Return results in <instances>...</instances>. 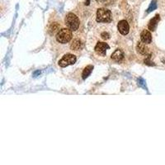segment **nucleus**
I'll use <instances>...</instances> for the list:
<instances>
[{
  "mask_svg": "<svg viewBox=\"0 0 165 165\" xmlns=\"http://www.w3.org/2000/svg\"><path fill=\"white\" fill-rule=\"evenodd\" d=\"M65 23L68 27V28H69L71 31H74L79 29V25H80V21H79V17H77L75 14L73 13H69L65 16Z\"/></svg>",
  "mask_w": 165,
  "mask_h": 165,
  "instance_id": "nucleus-1",
  "label": "nucleus"
},
{
  "mask_svg": "<svg viewBox=\"0 0 165 165\" xmlns=\"http://www.w3.org/2000/svg\"><path fill=\"white\" fill-rule=\"evenodd\" d=\"M72 37V31L69 28H62L56 34V41L61 44H66L69 42Z\"/></svg>",
  "mask_w": 165,
  "mask_h": 165,
  "instance_id": "nucleus-2",
  "label": "nucleus"
},
{
  "mask_svg": "<svg viewBox=\"0 0 165 165\" xmlns=\"http://www.w3.org/2000/svg\"><path fill=\"white\" fill-rule=\"evenodd\" d=\"M111 21V12L107 8H98L97 11V22H109Z\"/></svg>",
  "mask_w": 165,
  "mask_h": 165,
  "instance_id": "nucleus-3",
  "label": "nucleus"
},
{
  "mask_svg": "<svg viewBox=\"0 0 165 165\" xmlns=\"http://www.w3.org/2000/svg\"><path fill=\"white\" fill-rule=\"evenodd\" d=\"M77 60V58L74 55L72 54H66L61 58V59L59 61V65L62 67V68H65L67 66L74 65Z\"/></svg>",
  "mask_w": 165,
  "mask_h": 165,
  "instance_id": "nucleus-4",
  "label": "nucleus"
},
{
  "mask_svg": "<svg viewBox=\"0 0 165 165\" xmlns=\"http://www.w3.org/2000/svg\"><path fill=\"white\" fill-rule=\"evenodd\" d=\"M117 28L118 31L121 35H127L129 33V30H130V27L128 22L126 20H121L118 22L117 25Z\"/></svg>",
  "mask_w": 165,
  "mask_h": 165,
  "instance_id": "nucleus-5",
  "label": "nucleus"
},
{
  "mask_svg": "<svg viewBox=\"0 0 165 165\" xmlns=\"http://www.w3.org/2000/svg\"><path fill=\"white\" fill-rule=\"evenodd\" d=\"M109 48H110V46L107 45V43H105V42H97L94 50H95V51L98 55H104L106 54L107 50H108Z\"/></svg>",
  "mask_w": 165,
  "mask_h": 165,
  "instance_id": "nucleus-6",
  "label": "nucleus"
},
{
  "mask_svg": "<svg viewBox=\"0 0 165 165\" xmlns=\"http://www.w3.org/2000/svg\"><path fill=\"white\" fill-rule=\"evenodd\" d=\"M140 40L145 44H150L152 42V35L148 30H143L140 34Z\"/></svg>",
  "mask_w": 165,
  "mask_h": 165,
  "instance_id": "nucleus-7",
  "label": "nucleus"
},
{
  "mask_svg": "<svg viewBox=\"0 0 165 165\" xmlns=\"http://www.w3.org/2000/svg\"><path fill=\"white\" fill-rule=\"evenodd\" d=\"M159 21H160V16H159L158 14L155 15V17H154V18H152L151 20L149 21V24H148L149 29L152 31H155V29H156V28H157V26H158V23Z\"/></svg>",
  "mask_w": 165,
  "mask_h": 165,
  "instance_id": "nucleus-8",
  "label": "nucleus"
},
{
  "mask_svg": "<svg viewBox=\"0 0 165 165\" xmlns=\"http://www.w3.org/2000/svg\"><path fill=\"white\" fill-rule=\"evenodd\" d=\"M111 59H113L115 61H120L124 59V53L123 51L120 50V49H117L115 51L112 53V55L111 56Z\"/></svg>",
  "mask_w": 165,
  "mask_h": 165,
  "instance_id": "nucleus-9",
  "label": "nucleus"
},
{
  "mask_svg": "<svg viewBox=\"0 0 165 165\" xmlns=\"http://www.w3.org/2000/svg\"><path fill=\"white\" fill-rule=\"evenodd\" d=\"M137 51L143 55H146L149 54V48L145 45V43L143 41L139 42L137 45Z\"/></svg>",
  "mask_w": 165,
  "mask_h": 165,
  "instance_id": "nucleus-10",
  "label": "nucleus"
},
{
  "mask_svg": "<svg viewBox=\"0 0 165 165\" xmlns=\"http://www.w3.org/2000/svg\"><path fill=\"white\" fill-rule=\"evenodd\" d=\"M70 48L72 51H79L82 48V42L79 39H75L71 44Z\"/></svg>",
  "mask_w": 165,
  "mask_h": 165,
  "instance_id": "nucleus-11",
  "label": "nucleus"
},
{
  "mask_svg": "<svg viewBox=\"0 0 165 165\" xmlns=\"http://www.w3.org/2000/svg\"><path fill=\"white\" fill-rule=\"evenodd\" d=\"M93 65L86 66V68L83 69V71H82V79H86L91 74V73L93 72Z\"/></svg>",
  "mask_w": 165,
  "mask_h": 165,
  "instance_id": "nucleus-12",
  "label": "nucleus"
},
{
  "mask_svg": "<svg viewBox=\"0 0 165 165\" xmlns=\"http://www.w3.org/2000/svg\"><path fill=\"white\" fill-rule=\"evenodd\" d=\"M156 7H157V5H156V4H155V1H153V2L151 3V4H150L149 7L148 13H150L151 11L155 10Z\"/></svg>",
  "mask_w": 165,
  "mask_h": 165,
  "instance_id": "nucleus-13",
  "label": "nucleus"
},
{
  "mask_svg": "<svg viewBox=\"0 0 165 165\" xmlns=\"http://www.w3.org/2000/svg\"><path fill=\"white\" fill-rule=\"evenodd\" d=\"M101 37L103 38V40H108V39L110 38V34H109L108 32L104 31V32H103V33L101 34Z\"/></svg>",
  "mask_w": 165,
  "mask_h": 165,
  "instance_id": "nucleus-14",
  "label": "nucleus"
},
{
  "mask_svg": "<svg viewBox=\"0 0 165 165\" xmlns=\"http://www.w3.org/2000/svg\"><path fill=\"white\" fill-rule=\"evenodd\" d=\"M149 59H150V57L149 56L148 58H147L146 59H145V60H144V63H145L146 65H155V64H153V62L149 61Z\"/></svg>",
  "mask_w": 165,
  "mask_h": 165,
  "instance_id": "nucleus-15",
  "label": "nucleus"
},
{
  "mask_svg": "<svg viewBox=\"0 0 165 165\" xmlns=\"http://www.w3.org/2000/svg\"><path fill=\"white\" fill-rule=\"evenodd\" d=\"M138 82H139V84H140V85H141V86H143L145 88V83H144V81L143 80V79H140L139 80H138Z\"/></svg>",
  "mask_w": 165,
  "mask_h": 165,
  "instance_id": "nucleus-16",
  "label": "nucleus"
},
{
  "mask_svg": "<svg viewBox=\"0 0 165 165\" xmlns=\"http://www.w3.org/2000/svg\"><path fill=\"white\" fill-rule=\"evenodd\" d=\"M96 1L97 2H98V3H103L105 0H96Z\"/></svg>",
  "mask_w": 165,
  "mask_h": 165,
  "instance_id": "nucleus-17",
  "label": "nucleus"
},
{
  "mask_svg": "<svg viewBox=\"0 0 165 165\" xmlns=\"http://www.w3.org/2000/svg\"><path fill=\"white\" fill-rule=\"evenodd\" d=\"M89 3H90L89 0H87L86 3H85V4H86V5H88V4H89Z\"/></svg>",
  "mask_w": 165,
  "mask_h": 165,
  "instance_id": "nucleus-18",
  "label": "nucleus"
}]
</instances>
